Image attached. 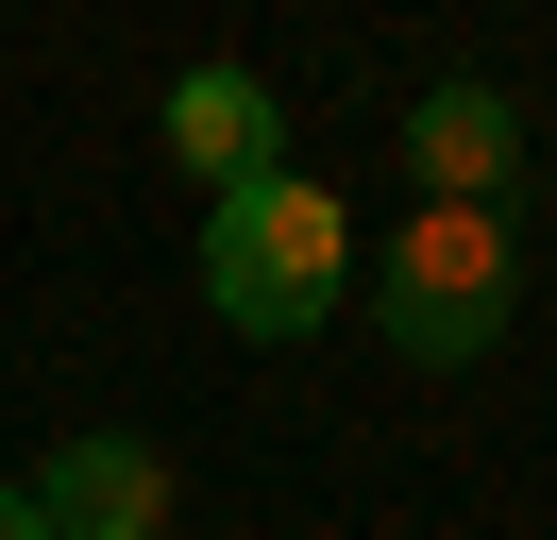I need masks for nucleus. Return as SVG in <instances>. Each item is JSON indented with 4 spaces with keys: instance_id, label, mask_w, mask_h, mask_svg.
Masks as SVG:
<instances>
[{
    "instance_id": "3",
    "label": "nucleus",
    "mask_w": 557,
    "mask_h": 540,
    "mask_svg": "<svg viewBox=\"0 0 557 540\" xmlns=\"http://www.w3.org/2000/svg\"><path fill=\"white\" fill-rule=\"evenodd\" d=\"M17 490H35V524H51V540H170V456H152L136 422H85V439H51Z\"/></svg>"
},
{
    "instance_id": "5",
    "label": "nucleus",
    "mask_w": 557,
    "mask_h": 540,
    "mask_svg": "<svg viewBox=\"0 0 557 540\" xmlns=\"http://www.w3.org/2000/svg\"><path fill=\"white\" fill-rule=\"evenodd\" d=\"M170 152L203 169V202H237V186L287 169V101L253 85V68H186V85H170Z\"/></svg>"
},
{
    "instance_id": "6",
    "label": "nucleus",
    "mask_w": 557,
    "mask_h": 540,
    "mask_svg": "<svg viewBox=\"0 0 557 540\" xmlns=\"http://www.w3.org/2000/svg\"><path fill=\"white\" fill-rule=\"evenodd\" d=\"M0 540H51V524H35V490H17V472H0Z\"/></svg>"
},
{
    "instance_id": "4",
    "label": "nucleus",
    "mask_w": 557,
    "mask_h": 540,
    "mask_svg": "<svg viewBox=\"0 0 557 540\" xmlns=\"http://www.w3.org/2000/svg\"><path fill=\"white\" fill-rule=\"evenodd\" d=\"M406 169H422V202H456V220H507V186H523V101L507 85H422L406 101Z\"/></svg>"
},
{
    "instance_id": "2",
    "label": "nucleus",
    "mask_w": 557,
    "mask_h": 540,
    "mask_svg": "<svg viewBox=\"0 0 557 540\" xmlns=\"http://www.w3.org/2000/svg\"><path fill=\"white\" fill-rule=\"evenodd\" d=\"M507 304H523L507 220H456V202H422L406 236H372V338H388L406 371H473L490 338H507Z\"/></svg>"
},
{
    "instance_id": "1",
    "label": "nucleus",
    "mask_w": 557,
    "mask_h": 540,
    "mask_svg": "<svg viewBox=\"0 0 557 540\" xmlns=\"http://www.w3.org/2000/svg\"><path fill=\"white\" fill-rule=\"evenodd\" d=\"M203 304H220V338H321V321L355 304V220H338V186L271 169V186L203 202Z\"/></svg>"
}]
</instances>
